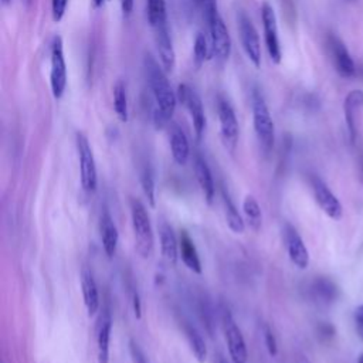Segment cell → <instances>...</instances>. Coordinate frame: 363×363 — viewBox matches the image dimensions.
I'll list each match as a JSON object with an SVG mask.
<instances>
[{
	"instance_id": "6da1fadb",
	"label": "cell",
	"mask_w": 363,
	"mask_h": 363,
	"mask_svg": "<svg viewBox=\"0 0 363 363\" xmlns=\"http://www.w3.org/2000/svg\"><path fill=\"white\" fill-rule=\"evenodd\" d=\"M144 66H145L148 84L155 101L153 123L156 128H162L169 123L175 114L177 95L169 84L165 68L162 66H159L153 57L147 55Z\"/></svg>"
},
{
	"instance_id": "7a4b0ae2",
	"label": "cell",
	"mask_w": 363,
	"mask_h": 363,
	"mask_svg": "<svg viewBox=\"0 0 363 363\" xmlns=\"http://www.w3.org/2000/svg\"><path fill=\"white\" fill-rule=\"evenodd\" d=\"M205 10L209 23L212 57H214L218 63H225L227 62L231 53V38L227 26L225 23L223 17H221V14L218 13L216 2L206 5Z\"/></svg>"
},
{
	"instance_id": "3957f363",
	"label": "cell",
	"mask_w": 363,
	"mask_h": 363,
	"mask_svg": "<svg viewBox=\"0 0 363 363\" xmlns=\"http://www.w3.org/2000/svg\"><path fill=\"white\" fill-rule=\"evenodd\" d=\"M131 218L138 253L144 258L152 257L155 249L153 231L147 208L139 199H131Z\"/></svg>"
},
{
	"instance_id": "277c9868",
	"label": "cell",
	"mask_w": 363,
	"mask_h": 363,
	"mask_svg": "<svg viewBox=\"0 0 363 363\" xmlns=\"http://www.w3.org/2000/svg\"><path fill=\"white\" fill-rule=\"evenodd\" d=\"M251 110L255 135L263 148L270 152L275 144V127L266 99L257 90H254L251 95Z\"/></svg>"
},
{
	"instance_id": "5b68a950",
	"label": "cell",
	"mask_w": 363,
	"mask_h": 363,
	"mask_svg": "<svg viewBox=\"0 0 363 363\" xmlns=\"http://www.w3.org/2000/svg\"><path fill=\"white\" fill-rule=\"evenodd\" d=\"M50 86L51 92L55 99H60L64 95L67 87V64L63 50L62 37H54L51 43V54H50Z\"/></svg>"
},
{
	"instance_id": "8992f818",
	"label": "cell",
	"mask_w": 363,
	"mask_h": 363,
	"mask_svg": "<svg viewBox=\"0 0 363 363\" xmlns=\"http://www.w3.org/2000/svg\"><path fill=\"white\" fill-rule=\"evenodd\" d=\"M77 152L79 158V171H82V185L84 190L94 192L97 189V166L91 145L84 134L75 135Z\"/></svg>"
},
{
	"instance_id": "52a82bcc",
	"label": "cell",
	"mask_w": 363,
	"mask_h": 363,
	"mask_svg": "<svg viewBox=\"0 0 363 363\" xmlns=\"http://www.w3.org/2000/svg\"><path fill=\"white\" fill-rule=\"evenodd\" d=\"M237 27H238V34L241 40V46L250 60V63L255 67L260 68L261 66V46H260V37L257 33V29L254 27L251 20L245 14L240 13L237 16Z\"/></svg>"
},
{
	"instance_id": "ba28073f",
	"label": "cell",
	"mask_w": 363,
	"mask_h": 363,
	"mask_svg": "<svg viewBox=\"0 0 363 363\" xmlns=\"http://www.w3.org/2000/svg\"><path fill=\"white\" fill-rule=\"evenodd\" d=\"M176 95H177V99L180 101V103L186 107L197 138H201V135H203L205 128H206V115H205L203 103H201L199 94L193 88H190L189 86L180 84L177 87Z\"/></svg>"
},
{
	"instance_id": "9c48e42d",
	"label": "cell",
	"mask_w": 363,
	"mask_h": 363,
	"mask_svg": "<svg viewBox=\"0 0 363 363\" xmlns=\"http://www.w3.org/2000/svg\"><path fill=\"white\" fill-rule=\"evenodd\" d=\"M217 115L220 123V135L221 140L227 149L233 151L238 140V121L234 112V108L226 98H218L217 103Z\"/></svg>"
},
{
	"instance_id": "30bf717a",
	"label": "cell",
	"mask_w": 363,
	"mask_h": 363,
	"mask_svg": "<svg viewBox=\"0 0 363 363\" xmlns=\"http://www.w3.org/2000/svg\"><path fill=\"white\" fill-rule=\"evenodd\" d=\"M223 331L233 363H247V347L243 334L229 310H223Z\"/></svg>"
},
{
	"instance_id": "8fae6325",
	"label": "cell",
	"mask_w": 363,
	"mask_h": 363,
	"mask_svg": "<svg viewBox=\"0 0 363 363\" xmlns=\"http://www.w3.org/2000/svg\"><path fill=\"white\" fill-rule=\"evenodd\" d=\"M261 20H263L264 40H266V47H267L268 55L273 60V63L279 64L282 51H281V43H279V36H278L277 16H275L274 8L267 2H264L263 8H261Z\"/></svg>"
},
{
	"instance_id": "7c38bea8",
	"label": "cell",
	"mask_w": 363,
	"mask_h": 363,
	"mask_svg": "<svg viewBox=\"0 0 363 363\" xmlns=\"http://www.w3.org/2000/svg\"><path fill=\"white\" fill-rule=\"evenodd\" d=\"M327 46H328L329 55H331L332 64H334L336 73L344 78L353 77L356 73V66H355V62H353L349 50L344 45V42H342V40L338 38L336 36L331 34V36H328Z\"/></svg>"
},
{
	"instance_id": "4fadbf2b",
	"label": "cell",
	"mask_w": 363,
	"mask_h": 363,
	"mask_svg": "<svg viewBox=\"0 0 363 363\" xmlns=\"http://www.w3.org/2000/svg\"><path fill=\"white\" fill-rule=\"evenodd\" d=\"M282 233H284L286 249L290 260L292 261V264L299 270H305L310 266V253L304 240H302V237L295 230V227H292L288 223L284 226Z\"/></svg>"
},
{
	"instance_id": "5bb4252c",
	"label": "cell",
	"mask_w": 363,
	"mask_h": 363,
	"mask_svg": "<svg viewBox=\"0 0 363 363\" xmlns=\"http://www.w3.org/2000/svg\"><path fill=\"white\" fill-rule=\"evenodd\" d=\"M314 197L316 200L318 206L324 210L327 216H329L334 220H339L344 214V209H342L340 201L338 197L331 192V189L327 186L325 182H322L319 177H314L311 182Z\"/></svg>"
},
{
	"instance_id": "9a60e30c",
	"label": "cell",
	"mask_w": 363,
	"mask_h": 363,
	"mask_svg": "<svg viewBox=\"0 0 363 363\" xmlns=\"http://www.w3.org/2000/svg\"><path fill=\"white\" fill-rule=\"evenodd\" d=\"M153 33H155V43H156L158 54L160 58V64H162L166 73H169L175 68L176 54H175V49H173L172 37L169 34L168 25L153 29Z\"/></svg>"
},
{
	"instance_id": "2e32d148",
	"label": "cell",
	"mask_w": 363,
	"mask_h": 363,
	"mask_svg": "<svg viewBox=\"0 0 363 363\" xmlns=\"http://www.w3.org/2000/svg\"><path fill=\"white\" fill-rule=\"evenodd\" d=\"M362 108H363V91L362 90H352L344 101L345 123H347L352 142L356 138V116Z\"/></svg>"
},
{
	"instance_id": "e0dca14e",
	"label": "cell",
	"mask_w": 363,
	"mask_h": 363,
	"mask_svg": "<svg viewBox=\"0 0 363 363\" xmlns=\"http://www.w3.org/2000/svg\"><path fill=\"white\" fill-rule=\"evenodd\" d=\"M99 231H101V240H103L104 251L110 258H112L116 251L119 234H118V229L114 223L111 214L107 210H104L103 214H101Z\"/></svg>"
},
{
	"instance_id": "ac0fdd59",
	"label": "cell",
	"mask_w": 363,
	"mask_h": 363,
	"mask_svg": "<svg viewBox=\"0 0 363 363\" xmlns=\"http://www.w3.org/2000/svg\"><path fill=\"white\" fill-rule=\"evenodd\" d=\"M171 149L175 162L180 166H185L190 156L189 139L184 129L179 128L177 125H173L171 129Z\"/></svg>"
},
{
	"instance_id": "d6986e66",
	"label": "cell",
	"mask_w": 363,
	"mask_h": 363,
	"mask_svg": "<svg viewBox=\"0 0 363 363\" xmlns=\"http://www.w3.org/2000/svg\"><path fill=\"white\" fill-rule=\"evenodd\" d=\"M111 329H112L111 315L108 311H105V314L99 319V327H98V336H97L98 363H110Z\"/></svg>"
},
{
	"instance_id": "ffe728a7",
	"label": "cell",
	"mask_w": 363,
	"mask_h": 363,
	"mask_svg": "<svg viewBox=\"0 0 363 363\" xmlns=\"http://www.w3.org/2000/svg\"><path fill=\"white\" fill-rule=\"evenodd\" d=\"M179 253L182 255V261H184L185 266L190 271H193L196 274H201V263H200V258H199V253L196 250L193 240L189 237V234L186 231H180Z\"/></svg>"
},
{
	"instance_id": "44dd1931",
	"label": "cell",
	"mask_w": 363,
	"mask_h": 363,
	"mask_svg": "<svg viewBox=\"0 0 363 363\" xmlns=\"http://www.w3.org/2000/svg\"><path fill=\"white\" fill-rule=\"evenodd\" d=\"M195 173L199 182V186L205 195V199L208 200V203H212L214 199V190H216L214 182H213V176H212L208 162L200 155H196L195 158Z\"/></svg>"
},
{
	"instance_id": "7402d4cb",
	"label": "cell",
	"mask_w": 363,
	"mask_h": 363,
	"mask_svg": "<svg viewBox=\"0 0 363 363\" xmlns=\"http://www.w3.org/2000/svg\"><path fill=\"white\" fill-rule=\"evenodd\" d=\"M310 294L315 302L319 304H331L338 297V288L334 282L328 278H316L311 282L310 286Z\"/></svg>"
},
{
	"instance_id": "603a6c76",
	"label": "cell",
	"mask_w": 363,
	"mask_h": 363,
	"mask_svg": "<svg viewBox=\"0 0 363 363\" xmlns=\"http://www.w3.org/2000/svg\"><path fill=\"white\" fill-rule=\"evenodd\" d=\"M160 249H162V255L169 264L175 266L177 263L179 257V241L173 233V229L164 223L160 226Z\"/></svg>"
},
{
	"instance_id": "cb8c5ba5",
	"label": "cell",
	"mask_w": 363,
	"mask_h": 363,
	"mask_svg": "<svg viewBox=\"0 0 363 363\" xmlns=\"http://www.w3.org/2000/svg\"><path fill=\"white\" fill-rule=\"evenodd\" d=\"M82 288H83V297H84V304H86L87 312L91 316L99 308V295H98V288L95 284V279H94L92 274L87 270L83 271Z\"/></svg>"
},
{
	"instance_id": "d4e9b609",
	"label": "cell",
	"mask_w": 363,
	"mask_h": 363,
	"mask_svg": "<svg viewBox=\"0 0 363 363\" xmlns=\"http://www.w3.org/2000/svg\"><path fill=\"white\" fill-rule=\"evenodd\" d=\"M223 205H225V213H226V221H227V226L230 227V230L236 234H241L245 231L246 226H245V220L241 217V214L238 213L236 205L233 203L231 197L229 196V193H226V190H223Z\"/></svg>"
},
{
	"instance_id": "484cf974",
	"label": "cell",
	"mask_w": 363,
	"mask_h": 363,
	"mask_svg": "<svg viewBox=\"0 0 363 363\" xmlns=\"http://www.w3.org/2000/svg\"><path fill=\"white\" fill-rule=\"evenodd\" d=\"M148 20L152 29H158L168 25L166 2L165 0H147Z\"/></svg>"
},
{
	"instance_id": "4316f807",
	"label": "cell",
	"mask_w": 363,
	"mask_h": 363,
	"mask_svg": "<svg viewBox=\"0 0 363 363\" xmlns=\"http://www.w3.org/2000/svg\"><path fill=\"white\" fill-rule=\"evenodd\" d=\"M243 212L250 229L260 231L261 225H263V213H261V208L254 196H246L243 200Z\"/></svg>"
},
{
	"instance_id": "83f0119b",
	"label": "cell",
	"mask_w": 363,
	"mask_h": 363,
	"mask_svg": "<svg viewBox=\"0 0 363 363\" xmlns=\"http://www.w3.org/2000/svg\"><path fill=\"white\" fill-rule=\"evenodd\" d=\"M185 334H186V338L189 342V347H190L195 358L197 359V362L205 363L208 359V348H206V344H205L203 338H201L200 332L195 327L186 325Z\"/></svg>"
},
{
	"instance_id": "f1b7e54d",
	"label": "cell",
	"mask_w": 363,
	"mask_h": 363,
	"mask_svg": "<svg viewBox=\"0 0 363 363\" xmlns=\"http://www.w3.org/2000/svg\"><path fill=\"white\" fill-rule=\"evenodd\" d=\"M114 110L116 116L127 123L128 121V94L127 86L123 82H118L114 86Z\"/></svg>"
},
{
	"instance_id": "f546056e",
	"label": "cell",
	"mask_w": 363,
	"mask_h": 363,
	"mask_svg": "<svg viewBox=\"0 0 363 363\" xmlns=\"http://www.w3.org/2000/svg\"><path fill=\"white\" fill-rule=\"evenodd\" d=\"M193 60H195V64L197 68H200L203 66L209 55H212V49H210V42L208 40L205 33H197L196 38H195V46H193Z\"/></svg>"
},
{
	"instance_id": "4dcf8cb0",
	"label": "cell",
	"mask_w": 363,
	"mask_h": 363,
	"mask_svg": "<svg viewBox=\"0 0 363 363\" xmlns=\"http://www.w3.org/2000/svg\"><path fill=\"white\" fill-rule=\"evenodd\" d=\"M140 185H142V190L149 201V205L155 208V182L149 168H145L142 173H140Z\"/></svg>"
},
{
	"instance_id": "1f68e13d",
	"label": "cell",
	"mask_w": 363,
	"mask_h": 363,
	"mask_svg": "<svg viewBox=\"0 0 363 363\" xmlns=\"http://www.w3.org/2000/svg\"><path fill=\"white\" fill-rule=\"evenodd\" d=\"M68 2L70 0H51V14L55 23H60L63 20L67 12Z\"/></svg>"
},
{
	"instance_id": "d6a6232c",
	"label": "cell",
	"mask_w": 363,
	"mask_h": 363,
	"mask_svg": "<svg viewBox=\"0 0 363 363\" xmlns=\"http://www.w3.org/2000/svg\"><path fill=\"white\" fill-rule=\"evenodd\" d=\"M263 335H264V344L267 347V351L271 356H275L278 353V344H277V339H275V335L273 334V331L264 325L263 328Z\"/></svg>"
},
{
	"instance_id": "836d02e7",
	"label": "cell",
	"mask_w": 363,
	"mask_h": 363,
	"mask_svg": "<svg viewBox=\"0 0 363 363\" xmlns=\"http://www.w3.org/2000/svg\"><path fill=\"white\" fill-rule=\"evenodd\" d=\"M129 353H131V359L132 363H149V360L147 359L145 353L142 352V349L139 348V345L134 339L129 340Z\"/></svg>"
},
{
	"instance_id": "e575fe53",
	"label": "cell",
	"mask_w": 363,
	"mask_h": 363,
	"mask_svg": "<svg viewBox=\"0 0 363 363\" xmlns=\"http://www.w3.org/2000/svg\"><path fill=\"white\" fill-rule=\"evenodd\" d=\"M355 328L358 336L363 340V305L358 307L355 311Z\"/></svg>"
},
{
	"instance_id": "d590c367",
	"label": "cell",
	"mask_w": 363,
	"mask_h": 363,
	"mask_svg": "<svg viewBox=\"0 0 363 363\" xmlns=\"http://www.w3.org/2000/svg\"><path fill=\"white\" fill-rule=\"evenodd\" d=\"M121 9H123L124 16H129L134 10V0H119Z\"/></svg>"
},
{
	"instance_id": "8d00e7d4",
	"label": "cell",
	"mask_w": 363,
	"mask_h": 363,
	"mask_svg": "<svg viewBox=\"0 0 363 363\" xmlns=\"http://www.w3.org/2000/svg\"><path fill=\"white\" fill-rule=\"evenodd\" d=\"M132 302H134V311H135V316L139 319V318H140V311H142V308H140V298H139L138 292H134Z\"/></svg>"
},
{
	"instance_id": "74e56055",
	"label": "cell",
	"mask_w": 363,
	"mask_h": 363,
	"mask_svg": "<svg viewBox=\"0 0 363 363\" xmlns=\"http://www.w3.org/2000/svg\"><path fill=\"white\" fill-rule=\"evenodd\" d=\"M107 2H108V0H92V5H94V8L97 9V8L104 6Z\"/></svg>"
},
{
	"instance_id": "f35d334b",
	"label": "cell",
	"mask_w": 363,
	"mask_h": 363,
	"mask_svg": "<svg viewBox=\"0 0 363 363\" xmlns=\"http://www.w3.org/2000/svg\"><path fill=\"white\" fill-rule=\"evenodd\" d=\"M195 2H196V3H203V5L206 6V5L212 3V2H216V0H195Z\"/></svg>"
},
{
	"instance_id": "ab89813d",
	"label": "cell",
	"mask_w": 363,
	"mask_h": 363,
	"mask_svg": "<svg viewBox=\"0 0 363 363\" xmlns=\"http://www.w3.org/2000/svg\"><path fill=\"white\" fill-rule=\"evenodd\" d=\"M23 2H25L27 6H30V5L33 3V0H23Z\"/></svg>"
},
{
	"instance_id": "60d3db41",
	"label": "cell",
	"mask_w": 363,
	"mask_h": 363,
	"mask_svg": "<svg viewBox=\"0 0 363 363\" xmlns=\"http://www.w3.org/2000/svg\"><path fill=\"white\" fill-rule=\"evenodd\" d=\"M10 2H12V0H2V3H3V5H9Z\"/></svg>"
},
{
	"instance_id": "b9f144b4",
	"label": "cell",
	"mask_w": 363,
	"mask_h": 363,
	"mask_svg": "<svg viewBox=\"0 0 363 363\" xmlns=\"http://www.w3.org/2000/svg\"><path fill=\"white\" fill-rule=\"evenodd\" d=\"M358 363H363V355L359 358V362Z\"/></svg>"
},
{
	"instance_id": "7bdbcfd3",
	"label": "cell",
	"mask_w": 363,
	"mask_h": 363,
	"mask_svg": "<svg viewBox=\"0 0 363 363\" xmlns=\"http://www.w3.org/2000/svg\"><path fill=\"white\" fill-rule=\"evenodd\" d=\"M218 363H227V362H226V360H223V359H221Z\"/></svg>"
},
{
	"instance_id": "ee69618b",
	"label": "cell",
	"mask_w": 363,
	"mask_h": 363,
	"mask_svg": "<svg viewBox=\"0 0 363 363\" xmlns=\"http://www.w3.org/2000/svg\"><path fill=\"white\" fill-rule=\"evenodd\" d=\"M351 2H355V0H351Z\"/></svg>"
}]
</instances>
